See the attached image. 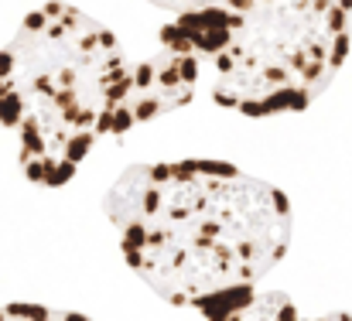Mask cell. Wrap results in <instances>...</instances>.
Listing matches in <instances>:
<instances>
[{
	"label": "cell",
	"mask_w": 352,
	"mask_h": 321,
	"mask_svg": "<svg viewBox=\"0 0 352 321\" xmlns=\"http://www.w3.org/2000/svg\"><path fill=\"white\" fill-rule=\"evenodd\" d=\"M199 79H202V62L195 55L161 45L154 58L133 65L130 72V89L120 107V133L185 107L195 96Z\"/></svg>",
	"instance_id": "cell-4"
},
{
	"label": "cell",
	"mask_w": 352,
	"mask_h": 321,
	"mask_svg": "<svg viewBox=\"0 0 352 321\" xmlns=\"http://www.w3.org/2000/svg\"><path fill=\"white\" fill-rule=\"evenodd\" d=\"M133 65L120 38L69 3H41L0 48V130L28 181L62 188L103 137L120 133Z\"/></svg>",
	"instance_id": "cell-2"
},
{
	"label": "cell",
	"mask_w": 352,
	"mask_h": 321,
	"mask_svg": "<svg viewBox=\"0 0 352 321\" xmlns=\"http://www.w3.org/2000/svg\"><path fill=\"white\" fill-rule=\"evenodd\" d=\"M352 0H219L175 14L161 45L209 69V93L243 116L308 109L349 55Z\"/></svg>",
	"instance_id": "cell-3"
},
{
	"label": "cell",
	"mask_w": 352,
	"mask_h": 321,
	"mask_svg": "<svg viewBox=\"0 0 352 321\" xmlns=\"http://www.w3.org/2000/svg\"><path fill=\"white\" fill-rule=\"evenodd\" d=\"M147 3H154V7H164V10H171V14H185V10L212 7V3H219V0H147Z\"/></svg>",
	"instance_id": "cell-5"
},
{
	"label": "cell",
	"mask_w": 352,
	"mask_h": 321,
	"mask_svg": "<svg viewBox=\"0 0 352 321\" xmlns=\"http://www.w3.org/2000/svg\"><path fill=\"white\" fill-rule=\"evenodd\" d=\"M107 219L126 267L168 305L236 318L291 246V202L280 188L226 161H161L123 171Z\"/></svg>",
	"instance_id": "cell-1"
}]
</instances>
